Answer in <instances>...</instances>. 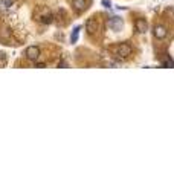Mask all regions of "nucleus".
Listing matches in <instances>:
<instances>
[{"mask_svg": "<svg viewBox=\"0 0 174 183\" xmlns=\"http://www.w3.org/2000/svg\"><path fill=\"white\" fill-rule=\"evenodd\" d=\"M131 55V46L128 43H121L116 47V57L121 58V60H127Z\"/></svg>", "mask_w": 174, "mask_h": 183, "instance_id": "f257e3e1", "label": "nucleus"}, {"mask_svg": "<svg viewBox=\"0 0 174 183\" xmlns=\"http://www.w3.org/2000/svg\"><path fill=\"white\" fill-rule=\"evenodd\" d=\"M40 11H41V14H38V12H35V18L38 20L40 23H45V24H49V23H52V20H54V15L50 14V11H47L46 8H40Z\"/></svg>", "mask_w": 174, "mask_h": 183, "instance_id": "f03ea898", "label": "nucleus"}, {"mask_svg": "<svg viewBox=\"0 0 174 183\" xmlns=\"http://www.w3.org/2000/svg\"><path fill=\"white\" fill-rule=\"evenodd\" d=\"M24 55L26 58L29 60V61H37L40 55H41V50H40V47L38 46H29L26 50H24Z\"/></svg>", "mask_w": 174, "mask_h": 183, "instance_id": "7ed1b4c3", "label": "nucleus"}, {"mask_svg": "<svg viewBox=\"0 0 174 183\" xmlns=\"http://www.w3.org/2000/svg\"><path fill=\"white\" fill-rule=\"evenodd\" d=\"M108 28L112 29V31H116V32H119V31H122L124 29V20L121 18V17H110V20H108Z\"/></svg>", "mask_w": 174, "mask_h": 183, "instance_id": "20e7f679", "label": "nucleus"}, {"mask_svg": "<svg viewBox=\"0 0 174 183\" xmlns=\"http://www.w3.org/2000/svg\"><path fill=\"white\" fill-rule=\"evenodd\" d=\"M153 35H154L157 40H163V38L168 35V31H166V28H165V26L157 24V26H154V29H153Z\"/></svg>", "mask_w": 174, "mask_h": 183, "instance_id": "39448f33", "label": "nucleus"}, {"mask_svg": "<svg viewBox=\"0 0 174 183\" xmlns=\"http://www.w3.org/2000/svg\"><path fill=\"white\" fill-rule=\"evenodd\" d=\"M86 31H87L89 34H96V32L99 31V24H98V22H96L95 18H89L87 23H86Z\"/></svg>", "mask_w": 174, "mask_h": 183, "instance_id": "423d86ee", "label": "nucleus"}, {"mask_svg": "<svg viewBox=\"0 0 174 183\" xmlns=\"http://www.w3.org/2000/svg\"><path fill=\"white\" fill-rule=\"evenodd\" d=\"M134 28H136V31H138L139 34H145V32L148 31V23L145 22L144 18H138V20L134 22Z\"/></svg>", "mask_w": 174, "mask_h": 183, "instance_id": "0eeeda50", "label": "nucleus"}, {"mask_svg": "<svg viewBox=\"0 0 174 183\" xmlns=\"http://www.w3.org/2000/svg\"><path fill=\"white\" fill-rule=\"evenodd\" d=\"M72 6L76 12H82L87 9V0H72Z\"/></svg>", "mask_w": 174, "mask_h": 183, "instance_id": "6e6552de", "label": "nucleus"}, {"mask_svg": "<svg viewBox=\"0 0 174 183\" xmlns=\"http://www.w3.org/2000/svg\"><path fill=\"white\" fill-rule=\"evenodd\" d=\"M80 31H81V26H75V28H73V31H72V37H70V41H72V43H76Z\"/></svg>", "mask_w": 174, "mask_h": 183, "instance_id": "1a4fd4ad", "label": "nucleus"}, {"mask_svg": "<svg viewBox=\"0 0 174 183\" xmlns=\"http://www.w3.org/2000/svg\"><path fill=\"white\" fill-rule=\"evenodd\" d=\"M14 5V0H0V9H9Z\"/></svg>", "mask_w": 174, "mask_h": 183, "instance_id": "9d476101", "label": "nucleus"}, {"mask_svg": "<svg viewBox=\"0 0 174 183\" xmlns=\"http://www.w3.org/2000/svg\"><path fill=\"white\" fill-rule=\"evenodd\" d=\"M163 66H170V67H174V61L168 58V60H166V63H163Z\"/></svg>", "mask_w": 174, "mask_h": 183, "instance_id": "9b49d317", "label": "nucleus"}, {"mask_svg": "<svg viewBox=\"0 0 174 183\" xmlns=\"http://www.w3.org/2000/svg\"><path fill=\"white\" fill-rule=\"evenodd\" d=\"M101 3H103V6H105V8H112V3H110V0H103Z\"/></svg>", "mask_w": 174, "mask_h": 183, "instance_id": "f8f14e48", "label": "nucleus"}, {"mask_svg": "<svg viewBox=\"0 0 174 183\" xmlns=\"http://www.w3.org/2000/svg\"><path fill=\"white\" fill-rule=\"evenodd\" d=\"M66 66H67L66 61H61V63H60V67H66Z\"/></svg>", "mask_w": 174, "mask_h": 183, "instance_id": "ddd939ff", "label": "nucleus"}]
</instances>
